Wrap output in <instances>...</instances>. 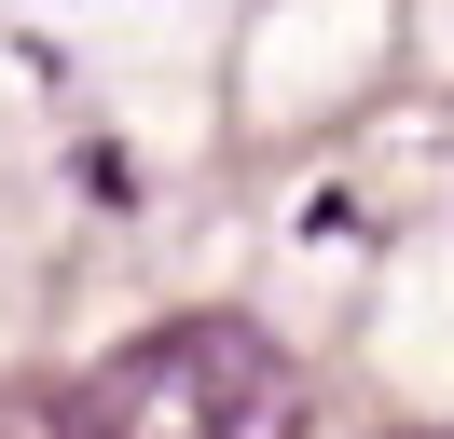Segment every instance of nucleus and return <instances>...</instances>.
I'll list each match as a JSON object with an SVG mask.
<instances>
[{"mask_svg": "<svg viewBox=\"0 0 454 439\" xmlns=\"http://www.w3.org/2000/svg\"><path fill=\"white\" fill-rule=\"evenodd\" d=\"M69 439H303V371L248 316H179L69 398Z\"/></svg>", "mask_w": 454, "mask_h": 439, "instance_id": "1", "label": "nucleus"}]
</instances>
